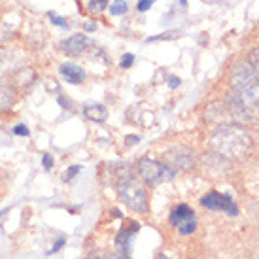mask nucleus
I'll return each mask as SVG.
<instances>
[{
    "label": "nucleus",
    "mask_w": 259,
    "mask_h": 259,
    "mask_svg": "<svg viewBox=\"0 0 259 259\" xmlns=\"http://www.w3.org/2000/svg\"><path fill=\"white\" fill-rule=\"evenodd\" d=\"M212 150L227 159H242L252 151L253 140L250 131L240 123H223L210 137Z\"/></svg>",
    "instance_id": "obj_1"
},
{
    "label": "nucleus",
    "mask_w": 259,
    "mask_h": 259,
    "mask_svg": "<svg viewBox=\"0 0 259 259\" xmlns=\"http://www.w3.org/2000/svg\"><path fill=\"white\" fill-rule=\"evenodd\" d=\"M115 191H117V197L121 199L125 206H129L131 210H135L138 214L148 212L146 189L137 180V176L131 172V168L127 165H123V168L119 170L117 178H115Z\"/></svg>",
    "instance_id": "obj_2"
},
{
    "label": "nucleus",
    "mask_w": 259,
    "mask_h": 259,
    "mask_svg": "<svg viewBox=\"0 0 259 259\" xmlns=\"http://www.w3.org/2000/svg\"><path fill=\"white\" fill-rule=\"evenodd\" d=\"M233 89L250 106H259V72L250 65V61H237L231 68Z\"/></svg>",
    "instance_id": "obj_3"
},
{
    "label": "nucleus",
    "mask_w": 259,
    "mask_h": 259,
    "mask_svg": "<svg viewBox=\"0 0 259 259\" xmlns=\"http://www.w3.org/2000/svg\"><path fill=\"white\" fill-rule=\"evenodd\" d=\"M137 168H138V174H140L142 182H144L148 187H155V186H159V184H163V182L172 180L174 176H176V168H172V166H168V165H163V163H159V161L150 159V157L138 159Z\"/></svg>",
    "instance_id": "obj_4"
},
{
    "label": "nucleus",
    "mask_w": 259,
    "mask_h": 259,
    "mask_svg": "<svg viewBox=\"0 0 259 259\" xmlns=\"http://www.w3.org/2000/svg\"><path fill=\"white\" fill-rule=\"evenodd\" d=\"M250 108H252V106H250L235 89L225 95V110H227V114H229L237 123H240V125L253 121V114Z\"/></svg>",
    "instance_id": "obj_5"
},
{
    "label": "nucleus",
    "mask_w": 259,
    "mask_h": 259,
    "mask_svg": "<svg viewBox=\"0 0 259 259\" xmlns=\"http://www.w3.org/2000/svg\"><path fill=\"white\" fill-rule=\"evenodd\" d=\"M170 225L182 235H191L197 229V218H195L193 208L187 204H178L170 212Z\"/></svg>",
    "instance_id": "obj_6"
},
{
    "label": "nucleus",
    "mask_w": 259,
    "mask_h": 259,
    "mask_svg": "<svg viewBox=\"0 0 259 259\" xmlns=\"http://www.w3.org/2000/svg\"><path fill=\"white\" fill-rule=\"evenodd\" d=\"M201 204L204 208L216 210V212H225V214H229V216H237L238 214V206L235 204V201L231 199L229 195H222V193H218V191H212V193L204 195Z\"/></svg>",
    "instance_id": "obj_7"
},
{
    "label": "nucleus",
    "mask_w": 259,
    "mask_h": 259,
    "mask_svg": "<svg viewBox=\"0 0 259 259\" xmlns=\"http://www.w3.org/2000/svg\"><path fill=\"white\" fill-rule=\"evenodd\" d=\"M59 50L68 57H81V55H87V51L95 50V44L85 34H74L59 44Z\"/></svg>",
    "instance_id": "obj_8"
},
{
    "label": "nucleus",
    "mask_w": 259,
    "mask_h": 259,
    "mask_svg": "<svg viewBox=\"0 0 259 259\" xmlns=\"http://www.w3.org/2000/svg\"><path fill=\"white\" fill-rule=\"evenodd\" d=\"M166 165L172 166V168H186V170H189V168H193L195 161L193 157H191V153L187 150H170L166 151Z\"/></svg>",
    "instance_id": "obj_9"
},
{
    "label": "nucleus",
    "mask_w": 259,
    "mask_h": 259,
    "mask_svg": "<svg viewBox=\"0 0 259 259\" xmlns=\"http://www.w3.org/2000/svg\"><path fill=\"white\" fill-rule=\"evenodd\" d=\"M17 101V87L6 78H0V112H8Z\"/></svg>",
    "instance_id": "obj_10"
},
{
    "label": "nucleus",
    "mask_w": 259,
    "mask_h": 259,
    "mask_svg": "<svg viewBox=\"0 0 259 259\" xmlns=\"http://www.w3.org/2000/svg\"><path fill=\"white\" fill-rule=\"evenodd\" d=\"M59 74L63 76L65 81L72 83V85L83 83V79H85V70L76 65V63H63V65L59 66Z\"/></svg>",
    "instance_id": "obj_11"
},
{
    "label": "nucleus",
    "mask_w": 259,
    "mask_h": 259,
    "mask_svg": "<svg viewBox=\"0 0 259 259\" xmlns=\"http://www.w3.org/2000/svg\"><path fill=\"white\" fill-rule=\"evenodd\" d=\"M138 231H140V225H138V223H133V225H131V229H125V227H123V229L117 233V237H115V246H117V250H119V252L125 253V255H129L133 237L137 235Z\"/></svg>",
    "instance_id": "obj_12"
},
{
    "label": "nucleus",
    "mask_w": 259,
    "mask_h": 259,
    "mask_svg": "<svg viewBox=\"0 0 259 259\" xmlns=\"http://www.w3.org/2000/svg\"><path fill=\"white\" fill-rule=\"evenodd\" d=\"M83 115H85L89 121L104 123L108 119V110L101 102H89V104L83 106Z\"/></svg>",
    "instance_id": "obj_13"
},
{
    "label": "nucleus",
    "mask_w": 259,
    "mask_h": 259,
    "mask_svg": "<svg viewBox=\"0 0 259 259\" xmlns=\"http://www.w3.org/2000/svg\"><path fill=\"white\" fill-rule=\"evenodd\" d=\"M127 12V2L125 0H114L110 4V14L112 15H121Z\"/></svg>",
    "instance_id": "obj_14"
},
{
    "label": "nucleus",
    "mask_w": 259,
    "mask_h": 259,
    "mask_svg": "<svg viewBox=\"0 0 259 259\" xmlns=\"http://www.w3.org/2000/svg\"><path fill=\"white\" fill-rule=\"evenodd\" d=\"M108 8V0H89V10L93 14H101Z\"/></svg>",
    "instance_id": "obj_15"
},
{
    "label": "nucleus",
    "mask_w": 259,
    "mask_h": 259,
    "mask_svg": "<svg viewBox=\"0 0 259 259\" xmlns=\"http://www.w3.org/2000/svg\"><path fill=\"white\" fill-rule=\"evenodd\" d=\"M79 170H81V166H79V165H72L70 168H68V170H66L65 174H63V180H65V182H70L74 178V176H78Z\"/></svg>",
    "instance_id": "obj_16"
},
{
    "label": "nucleus",
    "mask_w": 259,
    "mask_h": 259,
    "mask_svg": "<svg viewBox=\"0 0 259 259\" xmlns=\"http://www.w3.org/2000/svg\"><path fill=\"white\" fill-rule=\"evenodd\" d=\"M133 63H135V55H133V53H125L121 57V63H119V65H121V68H131Z\"/></svg>",
    "instance_id": "obj_17"
},
{
    "label": "nucleus",
    "mask_w": 259,
    "mask_h": 259,
    "mask_svg": "<svg viewBox=\"0 0 259 259\" xmlns=\"http://www.w3.org/2000/svg\"><path fill=\"white\" fill-rule=\"evenodd\" d=\"M14 135H17V137H29V127L25 123H19V125L14 127Z\"/></svg>",
    "instance_id": "obj_18"
},
{
    "label": "nucleus",
    "mask_w": 259,
    "mask_h": 259,
    "mask_svg": "<svg viewBox=\"0 0 259 259\" xmlns=\"http://www.w3.org/2000/svg\"><path fill=\"white\" fill-rule=\"evenodd\" d=\"M50 19L53 23H55V25H59V27H65V29H68V23L65 21V19H63V17H57V14H55V12H50Z\"/></svg>",
    "instance_id": "obj_19"
},
{
    "label": "nucleus",
    "mask_w": 259,
    "mask_h": 259,
    "mask_svg": "<svg viewBox=\"0 0 259 259\" xmlns=\"http://www.w3.org/2000/svg\"><path fill=\"white\" fill-rule=\"evenodd\" d=\"M248 61H250V65H252L253 68H255V70L259 72V48H257V50H253L252 53H250V59H248Z\"/></svg>",
    "instance_id": "obj_20"
},
{
    "label": "nucleus",
    "mask_w": 259,
    "mask_h": 259,
    "mask_svg": "<svg viewBox=\"0 0 259 259\" xmlns=\"http://www.w3.org/2000/svg\"><path fill=\"white\" fill-rule=\"evenodd\" d=\"M153 2H155V0H138L137 10L138 12H148V10L153 6Z\"/></svg>",
    "instance_id": "obj_21"
},
{
    "label": "nucleus",
    "mask_w": 259,
    "mask_h": 259,
    "mask_svg": "<svg viewBox=\"0 0 259 259\" xmlns=\"http://www.w3.org/2000/svg\"><path fill=\"white\" fill-rule=\"evenodd\" d=\"M42 165H44V168H46V170L53 168V157H51L50 153H46V155L42 157Z\"/></svg>",
    "instance_id": "obj_22"
},
{
    "label": "nucleus",
    "mask_w": 259,
    "mask_h": 259,
    "mask_svg": "<svg viewBox=\"0 0 259 259\" xmlns=\"http://www.w3.org/2000/svg\"><path fill=\"white\" fill-rule=\"evenodd\" d=\"M65 242H66V238H65V237H63V238H57V242H55V246H53V248H51V250H50L48 253H50V255H51V253H57L59 250H61V248L65 246Z\"/></svg>",
    "instance_id": "obj_23"
},
{
    "label": "nucleus",
    "mask_w": 259,
    "mask_h": 259,
    "mask_svg": "<svg viewBox=\"0 0 259 259\" xmlns=\"http://www.w3.org/2000/svg\"><path fill=\"white\" fill-rule=\"evenodd\" d=\"M106 259H131V257L117 250V252H114V253H108V255H106Z\"/></svg>",
    "instance_id": "obj_24"
},
{
    "label": "nucleus",
    "mask_w": 259,
    "mask_h": 259,
    "mask_svg": "<svg viewBox=\"0 0 259 259\" xmlns=\"http://www.w3.org/2000/svg\"><path fill=\"white\" fill-rule=\"evenodd\" d=\"M178 85H180V78H176V76H170V78H168V87H170V89H176Z\"/></svg>",
    "instance_id": "obj_25"
},
{
    "label": "nucleus",
    "mask_w": 259,
    "mask_h": 259,
    "mask_svg": "<svg viewBox=\"0 0 259 259\" xmlns=\"http://www.w3.org/2000/svg\"><path fill=\"white\" fill-rule=\"evenodd\" d=\"M137 142H140V137H138V135H131V137L127 138V144L129 146L137 144Z\"/></svg>",
    "instance_id": "obj_26"
},
{
    "label": "nucleus",
    "mask_w": 259,
    "mask_h": 259,
    "mask_svg": "<svg viewBox=\"0 0 259 259\" xmlns=\"http://www.w3.org/2000/svg\"><path fill=\"white\" fill-rule=\"evenodd\" d=\"M85 29L87 30H95V23H85Z\"/></svg>",
    "instance_id": "obj_27"
},
{
    "label": "nucleus",
    "mask_w": 259,
    "mask_h": 259,
    "mask_svg": "<svg viewBox=\"0 0 259 259\" xmlns=\"http://www.w3.org/2000/svg\"><path fill=\"white\" fill-rule=\"evenodd\" d=\"M157 259H172V257H168V255H159Z\"/></svg>",
    "instance_id": "obj_28"
},
{
    "label": "nucleus",
    "mask_w": 259,
    "mask_h": 259,
    "mask_svg": "<svg viewBox=\"0 0 259 259\" xmlns=\"http://www.w3.org/2000/svg\"><path fill=\"white\" fill-rule=\"evenodd\" d=\"M89 259H104V257H99V255H91Z\"/></svg>",
    "instance_id": "obj_29"
},
{
    "label": "nucleus",
    "mask_w": 259,
    "mask_h": 259,
    "mask_svg": "<svg viewBox=\"0 0 259 259\" xmlns=\"http://www.w3.org/2000/svg\"><path fill=\"white\" fill-rule=\"evenodd\" d=\"M180 4H182V6H186V4H187V0H180Z\"/></svg>",
    "instance_id": "obj_30"
},
{
    "label": "nucleus",
    "mask_w": 259,
    "mask_h": 259,
    "mask_svg": "<svg viewBox=\"0 0 259 259\" xmlns=\"http://www.w3.org/2000/svg\"><path fill=\"white\" fill-rule=\"evenodd\" d=\"M4 212H8V208H4V210H2V212H0V216H2V214H4Z\"/></svg>",
    "instance_id": "obj_31"
}]
</instances>
